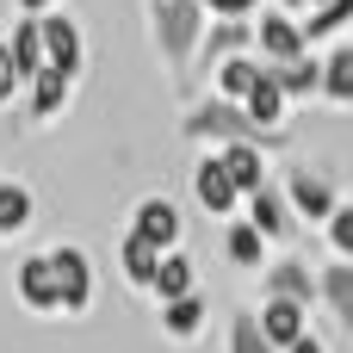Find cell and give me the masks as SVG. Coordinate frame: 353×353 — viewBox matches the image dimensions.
Wrapping results in <instances>:
<instances>
[{
  "instance_id": "52a82bcc",
  "label": "cell",
  "mask_w": 353,
  "mask_h": 353,
  "mask_svg": "<svg viewBox=\"0 0 353 353\" xmlns=\"http://www.w3.org/2000/svg\"><path fill=\"white\" fill-rule=\"evenodd\" d=\"M130 236H143L155 254H180V236H186L180 205H174V199H161V192H149V199L130 211Z\"/></svg>"
},
{
  "instance_id": "2e32d148",
  "label": "cell",
  "mask_w": 353,
  "mask_h": 353,
  "mask_svg": "<svg viewBox=\"0 0 353 353\" xmlns=\"http://www.w3.org/2000/svg\"><path fill=\"white\" fill-rule=\"evenodd\" d=\"M316 304L335 316V329H353V261H329L316 273Z\"/></svg>"
},
{
  "instance_id": "e0dca14e",
  "label": "cell",
  "mask_w": 353,
  "mask_h": 353,
  "mask_svg": "<svg viewBox=\"0 0 353 353\" xmlns=\"http://www.w3.org/2000/svg\"><path fill=\"white\" fill-rule=\"evenodd\" d=\"M68 99H74V81L56 74V68H43V74L25 87V118H31V124H50V118H62Z\"/></svg>"
},
{
  "instance_id": "3957f363",
  "label": "cell",
  "mask_w": 353,
  "mask_h": 353,
  "mask_svg": "<svg viewBox=\"0 0 353 353\" xmlns=\"http://www.w3.org/2000/svg\"><path fill=\"white\" fill-rule=\"evenodd\" d=\"M254 56H261L267 68H292V62H304V56H316V50H310V37H304V19H298V12L267 6V12L254 19Z\"/></svg>"
},
{
  "instance_id": "4fadbf2b",
  "label": "cell",
  "mask_w": 353,
  "mask_h": 353,
  "mask_svg": "<svg viewBox=\"0 0 353 353\" xmlns=\"http://www.w3.org/2000/svg\"><path fill=\"white\" fill-rule=\"evenodd\" d=\"M254 316H261V335L273 341V353L298 347V341L310 335V310H304V304H292V298H267Z\"/></svg>"
},
{
  "instance_id": "4dcf8cb0",
  "label": "cell",
  "mask_w": 353,
  "mask_h": 353,
  "mask_svg": "<svg viewBox=\"0 0 353 353\" xmlns=\"http://www.w3.org/2000/svg\"><path fill=\"white\" fill-rule=\"evenodd\" d=\"M19 93H25V81H19V68H12V50H6V37H0V112H6Z\"/></svg>"
},
{
  "instance_id": "8fae6325",
  "label": "cell",
  "mask_w": 353,
  "mask_h": 353,
  "mask_svg": "<svg viewBox=\"0 0 353 353\" xmlns=\"http://www.w3.org/2000/svg\"><path fill=\"white\" fill-rule=\"evenodd\" d=\"M267 81V62L254 56V50H242V56H223L217 68H211V93L217 99H230V105H242L254 87Z\"/></svg>"
},
{
  "instance_id": "d4e9b609",
  "label": "cell",
  "mask_w": 353,
  "mask_h": 353,
  "mask_svg": "<svg viewBox=\"0 0 353 353\" xmlns=\"http://www.w3.org/2000/svg\"><path fill=\"white\" fill-rule=\"evenodd\" d=\"M205 298L192 292V298H174V304H161V329H168V341H199V329H205Z\"/></svg>"
},
{
  "instance_id": "836d02e7",
  "label": "cell",
  "mask_w": 353,
  "mask_h": 353,
  "mask_svg": "<svg viewBox=\"0 0 353 353\" xmlns=\"http://www.w3.org/2000/svg\"><path fill=\"white\" fill-rule=\"evenodd\" d=\"M273 6H279V12H304V0H273Z\"/></svg>"
},
{
  "instance_id": "83f0119b",
  "label": "cell",
  "mask_w": 353,
  "mask_h": 353,
  "mask_svg": "<svg viewBox=\"0 0 353 353\" xmlns=\"http://www.w3.org/2000/svg\"><path fill=\"white\" fill-rule=\"evenodd\" d=\"M223 353H273V341L261 335V316H254V310L230 316V329H223Z\"/></svg>"
},
{
  "instance_id": "30bf717a",
  "label": "cell",
  "mask_w": 353,
  "mask_h": 353,
  "mask_svg": "<svg viewBox=\"0 0 353 353\" xmlns=\"http://www.w3.org/2000/svg\"><path fill=\"white\" fill-rule=\"evenodd\" d=\"M242 217H248L267 242H285V236L298 230V211H292V199H285L279 180H267L261 192H248V199H242Z\"/></svg>"
},
{
  "instance_id": "f546056e",
  "label": "cell",
  "mask_w": 353,
  "mask_h": 353,
  "mask_svg": "<svg viewBox=\"0 0 353 353\" xmlns=\"http://www.w3.org/2000/svg\"><path fill=\"white\" fill-rule=\"evenodd\" d=\"M211 19H261L267 12V0H199Z\"/></svg>"
},
{
  "instance_id": "8992f818",
  "label": "cell",
  "mask_w": 353,
  "mask_h": 353,
  "mask_svg": "<svg viewBox=\"0 0 353 353\" xmlns=\"http://www.w3.org/2000/svg\"><path fill=\"white\" fill-rule=\"evenodd\" d=\"M43 68L81 81V68H87V37H81L74 12H43Z\"/></svg>"
},
{
  "instance_id": "1f68e13d",
  "label": "cell",
  "mask_w": 353,
  "mask_h": 353,
  "mask_svg": "<svg viewBox=\"0 0 353 353\" xmlns=\"http://www.w3.org/2000/svg\"><path fill=\"white\" fill-rule=\"evenodd\" d=\"M285 353H335V347H329V341H323V335H304V341H298V347H285Z\"/></svg>"
},
{
  "instance_id": "cb8c5ba5",
  "label": "cell",
  "mask_w": 353,
  "mask_h": 353,
  "mask_svg": "<svg viewBox=\"0 0 353 353\" xmlns=\"http://www.w3.org/2000/svg\"><path fill=\"white\" fill-rule=\"evenodd\" d=\"M323 99L329 105H353V43L323 50Z\"/></svg>"
},
{
  "instance_id": "ba28073f",
  "label": "cell",
  "mask_w": 353,
  "mask_h": 353,
  "mask_svg": "<svg viewBox=\"0 0 353 353\" xmlns=\"http://www.w3.org/2000/svg\"><path fill=\"white\" fill-rule=\"evenodd\" d=\"M192 199H199V211H211V217H236L242 211V192H236V180L223 174V155L211 149V155H199V168H192Z\"/></svg>"
},
{
  "instance_id": "ffe728a7",
  "label": "cell",
  "mask_w": 353,
  "mask_h": 353,
  "mask_svg": "<svg viewBox=\"0 0 353 353\" xmlns=\"http://www.w3.org/2000/svg\"><path fill=\"white\" fill-rule=\"evenodd\" d=\"M118 273H124V285H137V292H149L155 285V273H161V254L143 242V236H118Z\"/></svg>"
},
{
  "instance_id": "7402d4cb",
  "label": "cell",
  "mask_w": 353,
  "mask_h": 353,
  "mask_svg": "<svg viewBox=\"0 0 353 353\" xmlns=\"http://www.w3.org/2000/svg\"><path fill=\"white\" fill-rule=\"evenodd\" d=\"M31 217H37V192H31L25 180H0V242L25 236Z\"/></svg>"
},
{
  "instance_id": "e575fe53",
  "label": "cell",
  "mask_w": 353,
  "mask_h": 353,
  "mask_svg": "<svg viewBox=\"0 0 353 353\" xmlns=\"http://www.w3.org/2000/svg\"><path fill=\"white\" fill-rule=\"evenodd\" d=\"M316 6H329V0H304V12H316Z\"/></svg>"
},
{
  "instance_id": "9a60e30c",
  "label": "cell",
  "mask_w": 353,
  "mask_h": 353,
  "mask_svg": "<svg viewBox=\"0 0 353 353\" xmlns=\"http://www.w3.org/2000/svg\"><path fill=\"white\" fill-rule=\"evenodd\" d=\"M223 155V174L236 180V192L248 199V192H261L273 174H267V149H261V137H242V143H230V149H217Z\"/></svg>"
},
{
  "instance_id": "5b68a950",
  "label": "cell",
  "mask_w": 353,
  "mask_h": 353,
  "mask_svg": "<svg viewBox=\"0 0 353 353\" xmlns=\"http://www.w3.org/2000/svg\"><path fill=\"white\" fill-rule=\"evenodd\" d=\"M12 292H19V304H25L31 316H62V292H56V261H50V248H43V254H25V261L12 267Z\"/></svg>"
},
{
  "instance_id": "603a6c76",
  "label": "cell",
  "mask_w": 353,
  "mask_h": 353,
  "mask_svg": "<svg viewBox=\"0 0 353 353\" xmlns=\"http://www.w3.org/2000/svg\"><path fill=\"white\" fill-rule=\"evenodd\" d=\"M199 273H192V254L180 248V254H161V273H155V285H149V298L155 304H174V298H192L199 285H192Z\"/></svg>"
},
{
  "instance_id": "4316f807",
  "label": "cell",
  "mask_w": 353,
  "mask_h": 353,
  "mask_svg": "<svg viewBox=\"0 0 353 353\" xmlns=\"http://www.w3.org/2000/svg\"><path fill=\"white\" fill-rule=\"evenodd\" d=\"M347 25H353V0H329V6H316V12H304V37H310V50H316L323 37L347 31Z\"/></svg>"
},
{
  "instance_id": "ac0fdd59",
  "label": "cell",
  "mask_w": 353,
  "mask_h": 353,
  "mask_svg": "<svg viewBox=\"0 0 353 353\" xmlns=\"http://www.w3.org/2000/svg\"><path fill=\"white\" fill-rule=\"evenodd\" d=\"M223 261H230L236 273H261V267H267V236H261L248 217H230V223H223Z\"/></svg>"
},
{
  "instance_id": "484cf974",
  "label": "cell",
  "mask_w": 353,
  "mask_h": 353,
  "mask_svg": "<svg viewBox=\"0 0 353 353\" xmlns=\"http://www.w3.org/2000/svg\"><path fill=\"white\" fill-rule=\"evenodd\" d=\"M273 81L285 87L292 105H298V99H323V56H304V62H292V68H273Z\"/></svg>"
},
{
  "instance_id": "7c38bea8",
  "label": "cell",
  "mask_w": 353,
  "mask_h": 353,
  "mask_svg": "<svg viewBox=\"0 0 353 353\" xmlns=\"http://www.w3.org/2000/svg\"><path fill=\"white\" fill-rule=\"evenodd\" d=\"M242 112H248V124H254V137L261 143H279V130H285V112H292V99H285V87L273 81V68H267V81L242 99Z\"/></svg>"
},
{
  "instance_id": "5bb4252c",
  "label": "cell",
  "mask_w": 353,
  "mask_h": 353,
  "mask_svg": "<svg viewBox=\"0 0 353 353\" xmlns=\"http://www.w3.org/2000/svg\"><path fill=\"white\" fill-rule=\"evenodd\" d=\"M6 50H12V68H19V81L31 87V81L43 74V19L19 12V19L6 25Z\"/></svg>"
},
{
  "instance_id": "7a4b0ae2",
  "label": "cell",
  "mask_w": 353,
  "mask_h": 353,
  "mask_svg": "<svg viewBox=\"0 0 353 353\" xmlns=\"http://www.w3.org/2000/svg\"><path fill=\"white\" fill-rule=\"evenodd\" d=\"M180 137H186V143H217V149H230V143L254 137V124H248V112H242V105H230V99L205 93V99H192V105L180 112Z\"/></svg>"
},
{
  "instance_id": "d6a6232c",
  "label": "cell",
  "mask_w": 353,
  "mask_h": 353,
  "mask_svg": "<svg viewBox=\"0 0 353 353\" xmlns=\"http://www.w3.org/2000/svg\"><path fill=\"white\" fill-rule=\"evenodd\" d=\"M19 12H31V19H43V12H56V0H12Z\"/></svg>"
},
{
  "instance_id": "277c9868",
  "label": "cell",
  "mask_w": 353,
  "mask_h": 353,
  "mask_svg": "<svg viewBox=\"0 0 353 353\" xmlns=\"http://www.w3.org/2000/svg\"><path fill=\"white\" fill-rule=\"evenodd\" d=\"M56 261V292H62V316H87L93 310V254L74 248V242H56L50 248Z\"/></svg>"
},
{
  "instance_id": "d6986e66",
  "label": "cell",
  "mask_w": 353,
  "mask_h": 353,
  "mask_svg": "<svg viewBox=\"0 0 353 353\" xmlns=\"http://www.w3.org/2000/svg\"><path fill=\"white\" fill-rule=\"evenodd\" d=\"M242 50H254V19H211V31H205V68H217L223 56H242Z\"/></svg>"
},
{
  "instance_id": "6da1fadb",
  "label": "cell",
  "mask_w": 353,
  "mask_h": 353,
  "mask_svg": "<svg viewBox=\"0 0 353 353\" xmlns=\"http://www.w3.org/2000/svg\"><path fill=\"white\" fill-rule=\"evenodd\" d=\"M205 31H211V12L199 0H149V50L168 74L192 68V56L205 50Z\"/></svg>"
},
{
  "instance_id": "9c48e42d",
  "label": "cell",
  "mask_w": 353,
  "mask_h": 353,
  "mask_svg": "<svg viewBox=\"0 0 353 353\" xmlns=\"http://www.w3.org/2000/svg\"><path fill=\"white\" fill-rule=\"evenodd\" d=\"M279 186H285V199H292V211H298V223H316V230H323V223H329V217L341 211V199H335V186H329L323 174H310V168H292V174H285Z\"/></svg>"
},
{
  "instance_id": "44dd1931",
  "label": "cell",
  "mask_w": 353,
  "mask_h": 353,
  "mask_svg": "<svg viewBox=\"0 0 353 353\" xmlns=\"http://www.w3.org/2000/svg\"><path fill=\"white\" fill-rule=\"evenodd\" d=\"M267 298H292V304H316V273L304 261H273L267 267Z\"/></svg>"
},
{
  "instance_id": "f1b7e54d",
  "label": "cell",
  "mask_w": 353,
  "mask_h": 353,
  "mask_svg": "<svg viewBox=\"0 0 353 353\" xmlns=\"http://www.w3.org/2000/svg\"><path fill=\"white\" fill-rule=\"evenodd\" d=\"M323 236H329V248H335V261H353V205H341L329 223H323Z\"/></svg>"
}]
</instances>
